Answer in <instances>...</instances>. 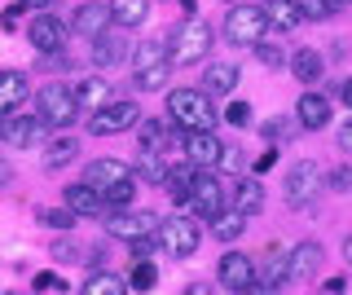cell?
Wrapping results in <instances>:
<instances>
[{
	"instance_id": "f546056e",
	"label": "cell",
	"mask_w": 352,
	"mask_h": 295,
	"mask_svg": "<svg viewBox=\"0 0 352 295\" xmlns=\"http://www.w3.org/2000/svg\"><path fill=\"white\" fill-rule=\"evenodd\" d=\"M110 97V80H102V75H93V80H84L80 89H75V102L80 106H93V111H102Z\"/></svg>"
},
{
	"instance_id": "8992f818",
	"label": "cell",
	"mask_w": 352,
	"mask_h": 295,
	"mask_svg": "<svg viewBox=\"0 0 352 295\" xmlns=\"http://www.w3.org/2000/svg\"><path fill=\"white\" fill-rule=\"evenodd\" d=\"M317 190H322V172H317V163H313V159L291 163V172H286V185H282L286 203H291V207H308V203L317 199Z\"/></svg>"
},
{
	"instance_id": "c3c4849f",
	"label": "cell",
	"mask_w": 352,
	"mask_h": 295,
	"mask_svg": "<svg viewBox=\"0 0 352 295\" xmlns=\"http://www.w3.org/2000/svg\"><path fill=\"white\" fill-rule=\"evenodd\" d=\"M53 260H75V247L71 243H53Z\"/></svg>"
},
{
	"instance_id": "9a60e30c",
	"label": "cell",
	"mask_w": 352,
	"mask_h": 295,
	"mask_svg": "<svg viewBox=\"0 0 352 295\" xmlns=\"http://www.w3.org/2000/svg\"><path fill=\"white\" fill-rule=\"evenodd\" d=\"M27 93H31V84H27L22 71H0V119L14 115L18 106L27 102Z\"/></svg>"
},
{
	"instance_id": "e0dca14e",
	"label": "cell",
	"mask_w": 352,
	"mask_h": 295,
	"mask_svg": "<svg viewBox=\"0 0 352 295\" xmlns=\"http://www.w3.org/2000/svg\"><path fill=\"white\" fill-rule=\"evenodd\" d=\"M106 23H110V9L106 5H80L71 14V31H75V36H93L97 40L106 31Z\"/></svg>"
},
{
	"instance_id": "b9f144b4",
	"label": "cell",
	"mask_w": 352,
	"mask_h": 295,
	"mask_svg": "<svg viewBox=\"0 0 352 295\" xmlns=\"http://www.w3.org/2000/svg\"><path fill=\"white\" fill-rule=\"evenodd\" d=\"M256 58L264 62V67H273V71H278V67H282V49H273V45H264V40H260V45H256Z\"/></svg>"
},
{
	"instance_id": "83f0119b",
	"label": "cell",
	"mask_w": 352,
	"mask_h": 295,
	"mask_svg": "<svg viewBox=\"0 0 352 295\" xmlns=\"http://www.w3.org/2000/svg\"><path fill=\"white\" fill-rule=\"evenodd\" d=\"M234 207H238V212H260V207H264V185L256 181V177H242L238 181V194H234Z\"/></svg>"
},
{
	"instance_id": "d4e9b609",
	"label": "cell",
	"mask_w": 352,
	"mask_h": 295,
	"mask_svg": "<svg viewBox=\"0 0 352 295\" xmlns=\"http://www.w3.org/2000/svg\"><path fill=\"white\" fill-rule=\"evenodd\" d=\"M242 229H247V212H225V207H220L216 212V221H212V234L220 238V243H234V238H242Z\"/></svg>"
},
{
	"instance_id": "ba28073f",
	"label": "cell",
	"mask_w": 352,
	"mask_h": 295,
	"mask_svg": "<svg viewBox=\"0 0 352 295\" xmlns=\"http://www.w3.org/2000/svg\"><path fill=\"white\" fill-rule=\"evenodd\" d=\"M141 119V106L137 102H110L102 106V111H93V119H88V133L93 137H110V133H124V128H132Z\"/></svg>"
},
{
	"instance_id": "e575fe53",
	"label": "cell",
	"mask_w": 352,
	"mask_h": 295,
	"mask_svg": "<svg viewBox=\"0 0 352 295\" xmlns=\"http://www.w3.org/2000/svg\"><path fill=\"white\" fill-rule=\"evenodd\" d=\"M137 177L150 181V185H163V181H168V163H163V155H141Z\"/></svg>"
},
{
	"instance_id": "74e56055",
	"label": "cell",
	"mask_w": 352,
	"mask_h": 295,
	"mask_svg": "<svg viewBox=\"0 0 352 295\" xmlns=\"http://www.w3.org/2000/svg\"><path fill=\"white\" fill-rule=\"evenodd\" d=\"M295 128H300V119H269V124H264V141H273V146H278V141H286L295 133Z\"/></svg>"
},
{
	"instance_id": "f1b7e54d",
	"label": "cell",
	"mask_w": 352,
	"mask_h": 295,
	"mask_svg": "<svg viewBox=\"0 0 352 295\" xmlns=\"http://www.w3.org/2000/svg\"><path fill=\"white\" fill-rule=\"evenodd\" d=\"M300 23H304V14H300V5H295V0H273V5H269V27L295 31Z\"/></svg>"
},
{
	"instance_id": "94428289",
	"label": "cell",
	"mask_w": 352,
	"mask_h": 295,
	"mask_svg": "<svg viewBox=\"0 0 352 295\" xmlns=\"http://www.w3.org/2000/svg\"><path fill=\"white\" fill-rule=\"evenodd\" d=\"M335 5H352V0H335Z\"/></svg>"
},
{
	"instance_id": "9f6ffc18",
	"label": "cell",
	"mask_w": 352,
	"mask_h": 295,
	"mask_svg": "<svg viewBox=\"0 0 352 295\" xmlns=\"http://www.w3.org/2000/svg\"><path fill=\"white\" fill-rule=\"evenodd\" d=\"M344 260H348V265H352V238H348V243H344Z\"/></svg>"
},
{
	"instance_id": "ffe728a7",
	"label": "cell",
	"mask_w": 352,
	"mask_h": 295,
	"mask_svg": "<svg viewBox=\"0 0 352 295\" xmlns=\"http://www.w3.org/2000/svg\"><path fill=\"white\" fill-rule=\"evenodd\" d=\"M295 119H300V128H313V133H317V128H326V124H330V102H326L322 93H304V97H300V111H295Z\"/></svg>"
},
{
	"instance_id": "bcb514c9",
	"label": "cell",
	"mask_w": 352,
	"mask_h": 295,
	"mask_svg": "<svg viewBox=\"0 0 352 295\" xmlns=\"http://www.w3.org/2000/svg\"><path fill=\"white\" fill-rule=\"evenodd\" d=\"M330 185H335V190H348V185H352V172H344V168L330 172Z\"/></svg>"
},
{
	"instance_id": "52a82bcc",
	"label": "cell",
	"mask_w": 352,
	"mask_h": 295,
	"mask_svg": "<svg viewBox=\"0 0 352 295\" xmlns=\"http://www.w3.org/2000/svg\"><path fill=\"white\" fill-rule=\"evenodd\" d=\"M190 212H198L203 221H216V212L225 207V194H220V181H216V168H198L194 177V190H190Z\"/></svg>"
},
{
	"instance_id": "ac0fdd59",
	"label": "cell",
	"mask_w": 352,
	"mask_h": 295,
	"mask_svg": "<svg viewBox=\"0 0 352 295\" xmlns=\"http://www.w3.org/2000/svg\"><path fill=\"white\" fill-rule=\"evenodd\" d=\"M66 207H71L75 216H102V212H106L102 194H97L88 181H80V185H66Z\"/></svg>"
},
{
	"instance_id": "d6a6232c",
	"label": "cell",
	"mask_w": 352,
	"mask_h": 295,
	"mask_svg": "<svg viewBox=\"0 0 352 295\" xmlns=\"http://www.w3.org/2000/svg\"><path fill=\"white\" fill-rule=\"evenodd\" d=\"M168 75H172V62H159V67H141V71H132V80H137V89H141V93H154V89H163V84H168Z\"/></svg>"
},
{
	"instance_id": "816d5d0a",
	"label": "cell",
	"mask_w": 352,
	"mask_h": 295,
	"mask_svg": "<svg viewBox=\"0 0 352 295\" xmlns=\"http://www.w3.org/2000/svg\"><path fill=\"white\" fill-rule=\"evenodd\" d=\"M181 295H216L212 287H207V282H190V287H185Z\"/></svg>"
},
{
	"instance_id": "484cf974",
	"label": "cell",
	"mask_w": 352,
	"mask_h": 295,
	"mask_svg": "<svg viewBox=\"0 0 352 295\" xmlns=\"http://www.w3.org/2000/svg\"><path fill=\"white\" fill-rule=\"evenodd\" d=\"M137 146H141V155H163V146H168V124H159V119H141Z\"/></svg>"
},
{
	"instance_id": "ee69618b",
	"label": "cell",
	"mask_w": 352,
	"mask_h": 295,
	"mask_svg": "<svg viewBox=\"0 0 352 295\" xmlns=\"http://www.w3.org/2000/svg\"><path fill=\"white\" fill-rule=\"evenodd\" d=\"M216 168H229V172H238V168H242V155H238L234 146H225V150H220V163H216Z\"/></svg>"
},
{
	"instance_id": "4316f807",
	"label": "cell",
	"mask_w": 352,
	"mask_h": 295,
	"mask_svg": "<svg viewBox=\"0 0 352 295\" xmlns=\"http://www.w3.org/2000/svg\"><path fill=\"white\" fill-rule=\"evenodd\" d=\"M93 62H97V67H119V62H124V40H119V36H106V31H102V36H97L93 40Z\"/></svg>"
},
{
	"instance_id": "5bb4252c",
	"label": "cell",
	"mask_w": 352,
	"mask_h": 295,
	"mask_svg": "<svg viewBox=\"0 0 352 295\" xmlns=\"http://www.w3.org/2000/svg\"><path fill=\"white\" fill-rule=\"evenodd\" d=\"M84 177H88V185H93L97 194H102V190H110V185L132 181V168H128V163H119V159H93Z\"/></svg>"
},
{
	"instance_id": "6f0895ef",
	"label": "cell",
	"mask_w": 352,
	"mask_h": 295,
	"mask_svg": "<svg viewBox=\"0 0 352 295\" xmlns=\"http://www.w3.org/2000/svg\"><path fill=\"white\" fill-rule=\"evenodd\" d=\"M344 102H348V106H352V80H348V84H344Z\"/></svg>"
},
{
	"instance_id": "7c38bea8",
	"label": "cell",
	"mask_w": 352,
	"mask_h": 295,
	"mask_svg": "<svg viewBox=\"0 0 352 295\" xmlns=\"http://www.w3.org/2000/svg\"><path fill=\"white\" fill-rule=\"evenodd\" d=\"M150 229H154L150 212H115V216H106V234L124 238V243H137V238H146Z\"/></svg>"
},
{
	"instance_id": "4dcf8cb0",
	"label": "cell",
	"mask_w": 352,
	"mask_h": 295,
	"mask_svg": "<svg viewBox=\"0 0 352 295\" xmlns=\"http://www.w3.org/2000/svg\"><path fill=\"white\" fill-rule=\"evenodd\" d=\"M128 291V282L124 278H119V273H93V278H88L84 282V295H124Z\"/></svg>"
},
{
	"instance_id": "8d00e7d4",
	"label": "cell",
	"mask_w": 352,
	"mask_h": 295,
	"mask_svg": "<svg viewBox=\"0 0 352 295\" xmlns=\"http://www.w3.org/2000/svg\"><path fill=\"white\" fill-rule=\"evenodd\" d=\"M75 150H80V141H53V146L44 150V163H49V168H62V163L75 159Z\"/></svg>"
},
{
	"instance_id": "f907efd6",
	"label": "cell",
	"mask_w": 352,
	"mask_h": 295,
	"mask_svg": "<svg viewBox=\"0 0 352 295\" xmlns=\"http://www.w3.org/2000/svg\"><path fill=\"white\" fill-rule=\"evenodd\" d=\"M339 146H344V150H348V155H352V119H348V124H344V128H339Z\"/></svg>"
},
{
	"instance_id": "1f68e13d",
	"label": "cell",
	"mask_w": 352,
	"mask_h": 295,
	"mask_svg": "<svg viewBox=\"0 0 352 295\" xmlns=\"http://www.w3.org/2000/svg\"><path fill=\"white\" fill-rule=\"evenodd\" d=\"M132 62H137V71L141 67H159V62H172L168 58V40H141L137 53H132Z\"/></svg>"
},
{
	"instance_id": "db71d44e",
	"label": "cell",
	"mask_w": 352,
	"mask_h": 295,
	"mask_svg": "<svg viewBox=\"0 0 352 295\" xmlns=\"http://www.w3.org/2000/svg\"><path fill=\"white\" fill-rule=\"evenodd\" d=\"M176 5H181V14H190V18H194V5H198V0H176Z\"/></svg>"
},
{
	"instance_id": "60d3db41",
	"label": "cell",
	"mask_w": 352,
	"mask_h": 295,
	"mask_svg": "<svg viewBox=\"0 0 352 295\" xmlns=\"http://www.w3.org/2000/svg\"><path fill=\"white\" fill-rule=\"evenodd\" d=\"M40 221L53 225V229H71L75 225V212H53V207H49V212H40Z\"/></svg>"
},
{
	"instance_id": "603a6c76",
	"label": "cell",
	"mask_w": 352,
	"mask_h": 295,
	"mask_svg": "<svg viewBox=\"0 0 352 295\" xmlns=\"http://www.w3.org/2000/svg\"><path fill=\"white\" fill-rule=\"evenodd\" d=\"M106 9H110V23L141 27V23H146V14H150V0H106Z\"/></svg>"
},
{
	"instance_id": "9c48e42d",
	"label": "cell",
	"mask_w": 352,
	"mask_h": 295,
	"mask_svg": "<svg viewBox=\"0 0 352 295\" xmlns=\"http://www.w3.org/2000/svg\"><path fill=\"white\" fill-rule=\"evenodd\" d=\"M27 40L36 45V53H62L66 49V23L53 14H36L27 23Z\"/></svg>"
},
{
	"instance_id": "836d02e7",
	"label": "cell",
	"mask_w": 352,
	"mask_h": 295,
	"mask_svg": "<svg viewBox=\"0 0 352 295\" xmlns=\"http://www.w3.org/2000/svg\"><path fill=\"white\" fill-rule=\"evenodd\" d=\"M128 287H132V291H141V295H146V291H154V287H159V269H154L150 260H137V265H132V278H128Z\"/></svg>"
},
{
	"instance_id": "30bf717a",
	"label": "cell",
	"mask_w": 352,
	"mask_h": 295,
	"mask_svg": "<svg viewBox=\"0 0 352 295\" xmlns=\"http://www.w3.org/2000/svg\"><path fill=\"white\" fill-rule=\"evenodd\" d=\"M44 128L49 124H44L40 115H9V119H0V141L27 150V146H36V141H44Z\"/></svg>"
},
{
	"instance_id": "7bdbcfd3",
	"label": "cell",
	"mask_w": 352,
	"mask_h": 295,
	"mask_svg": "<svg viewBox=\"0 0 352 295\" xmlns=\"http://www.w3.org/2000/svg\"><path fill=\"white\" fill-rule=\"evenodd\" d=\"M154 247H159V238H137V243H132V256H137V260H150L154 256Z\"/></svg>"
},
{
	"instance_id": "8fae6325",
	"label": "cell",
	"mask_w": 352,
	"mask_h": 295,
	"mask_svg": "<svg viewBox=\"0 0 352 295\" xmlns=\"http://www.w3.org/2000/svg\"><path fill=\"white\" fill-rule=\"evenodd\" d=\"M216 278L225 282L229 291H247L251 282H256V260L247 256V251H225V256H220V269H216Z\"/></svg>"
},
{
	"instance_id": "7dc6e473",
	"label": "cell",
	"mask_w": 352,
	"mask_h": 295,
	"mask_svg": "<svg viewBox=\"0 0 352 295\" xmlns=\"http://www.w3.org/2000/svg\"><path fill=\"white\" fill-rule=\"evenodd\" d=\"M22 9H27V5H22V0H18V5H14V9H5V18H0V23H5V27H18V18H22Z\"/></svg>"
},
{
	"instance_id": "681fc988",
	"label": "cell",
	"mask_w": 352,
	"mask_h": 295,
	"mask_svg": "<svg viewBox=\"0 0 352 295\" xmlns=\"http://www.w3.org/2000/svg\"><path fill=\"white\" fill-rule=\"evenodd\" d=\"M242 295H278V287H269V282H251Z\"/></svg>"
},
{
	"instance_id": "d590c367",
	"label": "cell",
	"mask_w": 352,
	"mask_h": 295,
	"mask_svg": "<svg viewBox=\"0 0 352 295\" xmlns=\"http://www.w3.org/2000/svg\"><path fill=\"white\" fill-rule=\"evenodd\" d=\"M132 194H137V181H124V185H110V190H102L106 212H110V207H128V203H132Z\"/></svg>"
},
{
	"instance_id": "277c9868",
	"label": "cell",
	"mask_w": 352,
	"mask_h": 295,
	"mask_svg": "<svg viewBox=\"0 0 352 295\" xmlns=\"http://www.w3.org/2000/svg\"><path fill=\"white\" fill-rule=\"evenodd\" d=\"M75 111H80V102H75V89H66V84H44L36 93V115L49 128H71Z\"/></svg>"
},
{
	"instance_id": "d6986e66",
	"label": "cell",
	"mask_w": 352,
	"mask_h": 295,
	"mask_svg": "<svg viewBox=\"0 0 352 295\" xmlns=\"http://www.w3.org/2000/svg\"><path fill=\"white\" fill-rule=\"evenodd\" d=\"M317 265H322V247H317V243H300L291 251V269H286V278H291V282H308L317 273Z\"/></svg>"
},
{
	"instance_id": "5b68a950",
	"label": "cell",
	"mask_w": 352,
	"mask_h": 295,
	"mask_svg": "<svg viewBox=\"0 0 352 295\" xmlns=\"http://www.w3.org/2000/svg\"><path fill=\"white\" fill-rule=\"evenodd\" d=\"M198 243H203V229H198V221H190V216H172V221L159 225V247L176 260L194 256Z\"/></svg>"
},
{
	"instance_id": "3957f363",
	"label": "cell",
	"mask_w": 352,
	"mask_h": 295,
	"mask_svg": "<svg viewBox=\"0 0 352 295\" xmlns=\"http://www.w3.org/2000/svg\"><path fill=\"white\" fill-rule=\"evenodd\" d=\"M225 36L234 40V45H251L256 49L264 36H269V9L260 5H234L225 18Z\"/></svg>"
},
{
	"instance_id": "91938a15",
	"label": "cell",
	"mask_w": 352,
	"mask_h": 295,
	"mask_svg": "<svg viewBox=\"0 0 352 295\" xmlns=\"http://www.w3.org/2000/svg\"><path fill=\"white\" fill-rule=\"evenodd\" d=\"M0 295H22V291H0Z\"/></svg>"
},
{
	"instance_id": "7a4b0ae2",
	"label": "cell",
	"mask_w": 352,
	"mask_h": 295,
	"mask_svg": "<svg viewBox=\"0 0 352 295\" xmlns=\"http://www.w3.org/2000/svg\"><path fill=\"white\" fill-rule=\"evenodd\" d=\"M207 53H212V27L198 23V18H190L185 27L172 31L168 40V58L176 62V67H194V62H203Z\"/></svg>"
},
{
	"instance_id": "ab89813d",
	"label": "cell",
	"mask_w": 352,
	"mask_h": 295,
	"mask_svg": "<svg viewBox=\"0 0 352 295\" xmlns=\"http://www.w3.org/2000/svg\"><path fill=\"white\" fill-rule=\"evenodd\" d=\"M225 119H229L234 128H247V124H251V106H247V102H234V106L225 111Z\"/></svg>"
},
{
	"instance_id": "11a10c76",
	"label": "cell",
	"mask_w": 352,
	"mask_h": 295,
	"mask_svg": "<svg viewBox=\"0 0 352 295\" xmlns=\"http://www.w3.org/2000/svg\"><path fill=\"white\" fill-rule=\"evenodd\" d=\"M22 5H27V9H44V5H49V0H22Z\"/></svg>"
},
{
	"instance_id": "44dd1931",
	"label": "cell",
	"mask_w": 352,
	"mask_h": 295,
	"mask_svg": "<svg viewBox=\"0 0 352 295\" xmlns=\"http://www.w3.org/2000/svg\"><path fill=\"white\" fill-rule=\"evenodd\" d=\"M234 84H238V67H234V62H212V67L203 71V93L207 97L234 93Z\"/></svg>"
},
{
	"instance_id": "680465c9",
	"label": "cell",
	"mask_w": 352,
	"mask_h": 295,
	"mask_svg": "<svg viewBox=\"0 0 352 295\" xmlns=\"http://www.w3.org/2000/svg\"><path fill=\"white\" fill-rule=\"evenodd\" d=\"M5 177H9V163H5V159H0V181H5Z\"/></svg>"
},
{
	"instance_id": "6da1fadb",
	"label": "cell",
	"mask_w": 352,
	"mask_h": 295,
	"mask_svg": "<svg viewBox=\"0 0 352 295\" xmlns=\"http://www.w3.org/2000/svg\"><path fill=\"white\" fill-rule=\"evenodd\" d=\"M168 115L176 128H185V133H212L216 128V106L212 97L203 89H176L168 97Z\"/></svg>"
},
{
	"instance_id": "2e32d148",
	"label": "cell",
	"mask_w": 352,
	"mask_h": 295,
	"mask_svg": "<svg viewBox=\"0 0 352 295\" xmlns=\"http://www.w3.org/2000/svg\"><path fill=\"white\" fill-rule=\"evenodd\" d=\"M286 269H291V251L273 243V247H269V251L260 256V265H256V282H269V287H282Z\"/></svg>"
},
{
	"instance_id": "f35d334b",
	"label": "cell",
	"mask_w": 352,
	"mask_h": 295,
	"mask_svg": "<svg viewBox=\"0 0 352 295\" xmlns=\"http://www.w3.org/2000/svg\"><path fill=\"white\" fill-rule=\"evenodd\" d=\"M295 5H300V14L313 18V23H322V18L335 14V0H295Z\"/></svg>"
},
{
	"instance_id": "7402d4cb",
	"label": "cell",
	"mask_w": 352,
	"mask_h": 295,
	"mask_svg": "<svg viewBox=\"0 0 352 295\" xmlns=\"http://www.w3.org/2000/svg\"><path fill=\"white\" fill-rule=\"evenodd\" d=\"M291 75H295V80H304V84H317L326 75L322 53H317V49H295L291 53Z\"/></svg>"
},
{
	"instance_id": "cb8c5ba5",
	"label": "cell",
	"mask_w": 352,
	"mask_h": 295,
	"mask_svg": "<svg viewBox=\"0 0 352 295\" xmlns=\"http://www.w3.org/2000/svg\"><path fill=\"white\" fill-rule=\"evenodd\" d=\"M194 177H198V168H194V163H181V168H168V181H163V185H168V194H172V199L181 203V207L190 203Z\"/></svg>"
},
{
	"instance_id": "f6af8a7d",
	"label": "cell",
	"mask_w": 352,
	"mask_h": 295,
	"mask_svg": "<svg viewBox=\"0 0 352 295\" xmlns=\"http://www.w3.org/2000/svg\"><path fill=\"white\" fill-rule=\"evenodd\" d=\"M53 287H62V278L53 269H44V273H36V291H53Z\"/></svg>"
},
{
	"instance_id": "f5cc1de1",
	"label": "cell",
	"mask_w": 352,
	"mask_h": 295,
	"mask_svg": "<svg viewBox=\"0 0 352 295\" xmlns=\"http://www.w3.org/2000/svg\"><path fill=\"white\" fill-rule=\"evenodd\" d=\"M273 159H278V155H273V150H264V155L256 159V172H269V168H273Z\"/></svg>"
},
{
	"instance_id": "4fadbf2b",
	"label": "cell",
	"mask_w": 352,
	"mask_h": 295,
	"mask_svg": "<svg viewBox=\"0 0 352 295\" xmlns=\"http://www.w3.org/2000/svg\"><path fill=\"white\" fill-rule=\"evenodd\" d=\"M181 146H185V163H194V168H216L225 141H216V133H190V137H181Z\"/></svg>"
}]
</instances>
